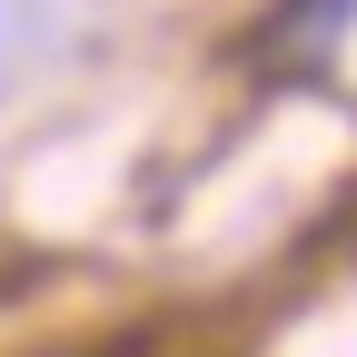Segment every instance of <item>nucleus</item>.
Instances as JSON below:
<instances>
[{"label": "nucleus", "mask_w": 357, "mask_h": 357, "mask_svg": "<svg viewBox=\"0 0 357 357\" xmlns=\"http://www.w3.org/2000/svg\"><path fill=\"white\" fill-rule=\"evenodd\" d=\"M50 50V0H0V79Z\"/></svg>", "instance_id": "1"}, {"label": "nucleus", "mask_w": 357, "mask_h": 357, "mask_svg": "<svg viewBox=\"0 0 357 357\" xmlns=\"http://www.w3.org/2000/svg\"><path fill=\"white\" fill-rule=\"evenodd\" d=\"M347 20H357V0H288V10H278V30L298 40V50H328Z\"/></svg>", "instance_id": "2"}]
</instances>
